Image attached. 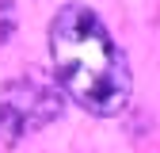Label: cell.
<instances>
[{
  "instance_id": "cell-2",
  "label": "cell",
  "mask_w": 160,
  "mask_h": 153,
  "mask_svg": "<svg viewBox=\"0 0 160 153\" xmlns=\"http://www.w3.org/2000/svg\"><path fill=\"white\" fill-rule=\"evenodd\" d=\"M61 111L57 96L42 84H8L0 96V134L4 138H19L27 126H42L46 119Z\"/></svg>"
},
{
  "instance_id": "cell-1",
  "label": "cell",
  "mask_w": 160,
  "mask_h": 153,
  "mask_svg": "<svg viewBox=\"0 0 160 153\" xmlns=\"http://www.w3.org/2000/svg\"><path fill=\"white\" fill-rule=\"evenodd\" d=\"M50 57L57 84L84 111L92 115L126 111L133 92L126 54L118 50V42L92 8L65 4L50 19Z\"/></svg>"
}]
</instances>
